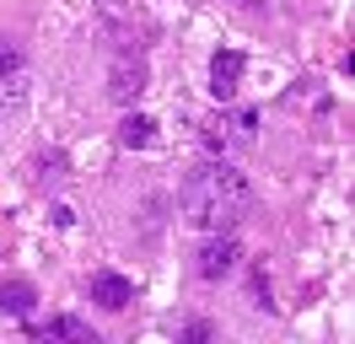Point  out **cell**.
Segmentation results:
<instances>
[{
	"instance_id": "1",
	"label": "cell",
	"mask_w": 355,
	"mask_h": 344,
	"mask_svg": "<svg viewBox=\"0 0 355 344\" xmlns=\"http://www.w3.org/2000/svg\"><path fill=\"white\" fill-rule=\"evenodd\" d=\"M178 205H183L189 226H200V232H232L253 210V189H248V178L226 156H216V162H205V167H194L183 178Z\"/></svg>"
},
{
	"instance_id": "2",
	"label": "cell",
	"mask_w": 355,
	"mask_h": 344,
	"mask_svg": "<svg viewBox=\"0 0 355 344\" xmlns=\"http://www.w3.org/2000/svg\"><path fill=\"white\" fill-rule=\"evenodd\" d=\"M253 129H259V113L253 108H232V113H210L200 124V140L216 156H232V150H248L253 146Z\"/></svg>"
},
{
	"instance_id": "3",
	"label": "cell",
	"mask_w": 355,
	"mask_h": 344,
	"mask_svg": "<svg viewBox=\"0 0 355 344\" xmlns=\"http://www.w3.org/2000/svg\"><path fill=\"white\" fill-rule=\"evenodd\" d=\"M237 258H243L237 237H232V232H210V242L194 253V275H200V280H226L232 269H237Z\"/></svg>"
},
{
	"instance_id": "4",
	"label": "cell",
	"mask_w": 355,
	"mask_h": 344,
	"mask_svg": "<svg viewBox=\"0 0 355 344\" xmlns=\"http://www.w3.org/2000/svg\"><path fill=\"white\" fill-rule=\"evenodd\" d=\"M92 301H97L103 312H124V307L135 301V291H130V280H124V275L97 269V275H92Z\"/></svg>"
},
{
	"instance_id": "5",
	"label": "cell",
	"mask_w": 355,
	"mask_h": 344,
	"mask_svg": "<svg viewBox=\"0 0 355 344\" xmlns=\"http://www.w3.org/2000/svg\"><path fill=\"white\" fill-rule=\"evenodd\" d=\"M237 81H243V54H237V49H221V54H216V60H210V86H216V97H232V92H237Z\"/></svg>"
},
{
	"instance_id": "6",
	"label": "cell",
	"mask_w": 355,
	"mask_h": 344,
	"mask_svg": "<svg viewBox=\"0 0 355 344\" xmlns=\"http://www.w3.org/2000/svg\"><path fill=\"white\" fill-rule=\"evenodd\" d=\"M33 339H70V344H97V334H92L81 318H49V322H33Z\"/></svg>"
},
{
	"instance_id": "7",
	"label": "cell",
	"mask_w": 355,
	"mask_h": 344,
	"mask_svg": "<svg viewBox=\"0 0 355 344\" xmlns=\"http://www.w3.org/2000/svg\"><path fill=\"white\" fill-rule=\"evenodd\" d=\"M38 307V291L27 285V280H0V312H11V318H27Z\"/></svg>"
},
{
	"instance_id": "8",
	"label": "cell",
	"mask_w": 355,
	"mask_h": 344,
	"mask_svg": "<svg viewBox=\"0 0 355 344\" xmlns=\"http://www.w3.org/2000/svg\"><path fill=\"white\" fill-rule=\"evenodd\" d=\"M140 81H146V64L140 60H124L119 64V70H113V97H119V103H130V97H140Z\"/></svg>"
},
{
	"instance_id": "9",
	"label": "cell",
	"mask_w": 355,
	"mask_h": 344,
	"mask_svg": "<svg viewBox=\"0 0 355 344\" xmlns=\"http://www.w3.org/2000/svg\"><path fill=\"white\" fill-rule=\"evenodd\" d=\"M27 97V81H22V64L17 70H0V113H17Z\"/></svg>"
},
{
	"instance_id": "10",
	"label": "cell",
	"mask_w": 355,
	"mask_h": 344,
	"mask_svg": "<svg viewBox=\"0 0 355 344\" xmlns=\"http://www.w3.org/2000/svg\"><path fill=\"white\" fill-rule=\"evenodd\" d=\"M119 146H151V119H140V113L124 119L119 124Z\"/></svg>"
},
{
	"instance_id": "11",
	"label": "cell",
	"mask_w": 355,
	"mask_h": 344,
	"mask_svg": "<svg viewBox=\"0 0 355 344\" xmlns=\"http://www.w3.org/2000/svg\"><path fill=\"white\" fill-rule=\"evenodd\" d=\"M17 64H22V54H17V49H11V43L0 38V70H17Z\"/></svg>"
}]
</instances>
